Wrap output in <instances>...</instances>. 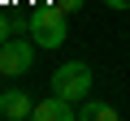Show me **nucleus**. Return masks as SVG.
<instances>
[{
  "instance_id": "nucleus-1",
  "label": "nucleus",
  "mask_w": 130,
  "mask_h": 121,
  "mask_svg": "<svg viewBox=\"0 0 130 121\" xmlns=\"http://www.w3.org/2000/svg\"><path fill=\"white\" fill-rule=\"evenodd\" d=\"M48 91L65 95L70 104L87 99V95H91V65H83V61H65V65H56V69H52Z\"/></svg>"
},
{
  "instance_id": "nucleus-2",
  "label": "nucleus",
  "mask_w": 130,
  "mask_h": 121,
  "mask_svg": "<svg viewBox=\"0 0 130 121\" xmlns=\"http://www.w3.org/2000/svg\"><path fill=\"white\" fill-rule=\"evenodd\" d=\"M70 13H61V9H39V13H30V22H26V30H30V39L39 43V48H61L65 43V35H70V22H65Z\"/></svg>"
},
{
  "instance_id": "nucleus-3",
  "label": "nucleus",
  "mask_w": 130,
  "mask_h": 121,
  "mask_svg": "<svg viewBox=\"0 0 130 121\" xmlns=\"http://www.w3.org/2000/svg\"><path fill=\"white\" fill-rule=\"evenodd\" d=\"M35 39H5L0 43V74L5 78H22L35 69Z\"/></svg>"
},
{
  "instance_id": "nucleus-4",
  "label": "nucleus",
  "mask_w": 130,
  "mask_h": 121,
  "mask_svg": "<svg viewBox=\"0 0 130 121\" xmlns=\"http://www.w3.org/2000/svg\"><path fill=\"white\" fill-rule=\"evenodd\" d=\"M0 117L5 121H35V99L26 91H18V87L0 91Z\"/></svg>"
},
{
  "instance_id": "nucleus-5",
  "label": "nucleus",
  "mask_w": 130,
  "mask_h": 121,
  "mask_svg": "<svg viewBox=\"0 0 130 121\" xmlns=\"http://www.w3.org/2000/svg\"><path fill=\"white\" fill-rule=\"evenodd\" d=\"M74 117H78V108L56 91H48V99L35 104V121H74Z\"/></svg>"
},
{
  "instance_id": "nucleus-6",
  "label": "nucleus",
  "mask_w": 130,
  "mask_h": 121,
  "mask_svg": "<svg viewBox=\"0 0 130 121\" xmlns=\"http://www.w3.org/2000/svg\"><path fill=\"white\" fill-rule=\"evenodd\" d=\"M78 117H83V121H117V108L104 104V99H83Z\"/></svg>"
},
{
  "instance_id": "nucleus-7",
  "label": "nucleus",
  "mask_w": 130,
  "mask_h": 121,
  "mask_svg": "<svg viewBox=\"0 0 130 121\" xmlns=\"http://www.w3.org/2000/svg\"><path fill=\"white\" fill-rule=\"evenodd\" d=\"M83 5H87V0H56V9H61V13H78Z\"/></svg>"
},
{
  "instance_id": "nucleus-8",
  "label": "nucleus",
  "mask_w": 130,
  "mask_h": 121,
  "mask_svg": "<svg viewBox=\"0 0 130 121\" xmlns=\"http://www.w3.org/2000/svg\"><path fill=\"white\" fill-rule=\"evenodd\" d=\"M104 5H108V9H117V13H126V9H130V0H104Z\"/></svg>"
}]
</instances>
